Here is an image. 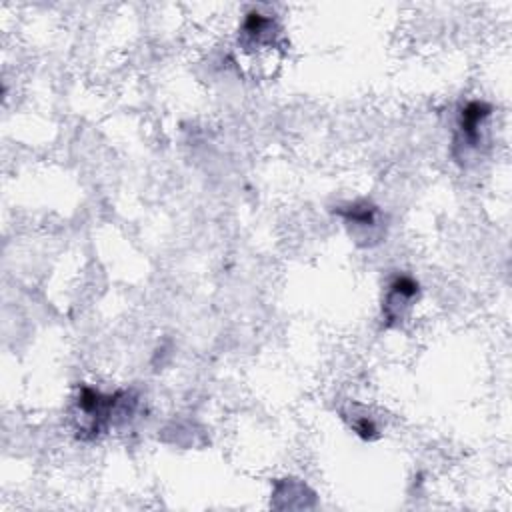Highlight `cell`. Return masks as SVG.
Returning <instances> with one entry per match:
<instances>
[{"label": "cell", "mask_w": 512, "mask_h": 512, "mask_svg": "<svg viewBox=\"0 0 512 512\" xmlns=\"http://www.w3.org/2000/svg\"><path fill=\"white\" fill-rule=\"evenodd\" d=\"M128 404V396L124 392L102 394L94 388L84 386L76 400V412L80 420L78 432H86L90 436H98L106 432L116 416L122 412V406Z\"/></svg>", "instance_id": "6da1fadb"}, {"label": "cell", "mask_w": 512, "mask_h": 512, "mask_svg": "<svg viewBox=\"0 0 512 512\" xmlns=\"http://www.w3.org/2000/svg\"><path fill=\"white\" fill-rule=\"evenodd\" d=\"M490 112L492 108L486 102H480V100L468 102L458 114L454 146L462 148L464 154L478 150V146L484 140V126L490 118Z\"/></svg>", "instance_id": "7a4b0ae2"}, {"label": "cell", "mask_w": 512, "mask_h": 512, "mask_svg": "<svg viewBox=\"0 0 512 512\" xmlns=\"http://www.w3.org/2000/svg\"><path fill=\"white\" fill-rule=\"evenodd\" d=\"M418 296V282L406 274L396 276L386 290L382 312L388 322H400L406 318L412 302Z\"/></svg>", "instance_id": "3957f363"}, {"label": "cell", "mask_w": 512, "mask_h": 512, "mask_svg": "<svg viewBox=\"0 0 512 512\" xmlns=\"http://www.w3.org/2000/svg\"><path fill=\"white\" fill-rule=\"evenodd\" d=\"M336 212L356 232L368 230L370 238L374 236V230L380 226V212L370 202H350L346 206H340Z\"/></svg>", "instance_id": "277c9868"}]
</instances>
